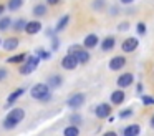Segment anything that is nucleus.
<instances>
[{
    "label": "nucleus",
    "instance_id": "nucleus-1",
    "mask_svg": "<svg viewBox=\"0 0 154 136\" xmlns=\"http://www.w3.org/2000/svg\"><path fill=\"white\" fill-rule=\"evenodd\" d=\"M30 95H32V98L38 100V101H48L51 98V91L47 83H37V85H33L30 90Z\"/></svg>",
    "mask_w": 154,
    "mask_h": 136
},
{
    "label": "nucleus",
    "instance_id": "nucleus-2",
    "mask_svg": "<svg viewBox=\"0 0 154 136\" xmlns=\"http://www.w3.org/2000/svg\"><path fill=\"white\" fill-rule=\"evenodd\" d=\"M23 118H25V111H23V109H22V108H14L7 115V118L4 119V128L5 129H14Z\"/></svg>",
    "mask_w": 154,
    "mask_h": 136
},
{
    "label": "nucleus",
    "instance_id": "nucleus-3",
    "mask_svg": "<svg viewBox=\"0 0 154 136\" xmlns=\"http://www.w3.org/2000/svg\"><path fill=\"white\" fill-rule=\"evenodd\" d=\"M68 52H70L71 55H75V58L78 60V63H80V65H85V63L90 62V52H86V48H85V46L71 45Z\"/></svg>",
    "mask_w": 154,
    "mask_h": 136
},
{
    "label": "nucleus",
    "instance_id": "nucleus-4",
    "mask_svg": "<svg viewBox=\"0 0 154 136\" xmlns=\"http://www.w3.org/2000/svg\"><path fill=\"white\" fill-rule=\"evenodd\" d=\"M38 63H40V58H38L37 55L27 56V58H25V62L20 65V73H22V75H30V73L38 66Z\"/></svg>",
    "mask_w": 154,
    "mask_h": 136
},
{
    "label": "nucleus",
    "instance_id": "nucleus-5",
    "mask_svg": "<svg viewBox=\"0 0 154 136\" xmlns=\"http://www.w3.org/2000/svg\"><path fill=\"white\" fill-rule=\"evenodd\" d=\"M137 45H139V40H137L136 36H129V38H126L121 43V50H123L124 53H133L134 50L137 48Z\"/></svg>",
    "mask_w": 154,
    "mask_h": 136
},
{
    "label": "nucleus",
    "instance_id": "nucleus-6",
    "mask_svg": "<svg viewBox=\"0 0 154 136\" xmlns=\"http://www.w3.org/2000/svg\"><path fill=\"white\" fill-rule=\"evenodd\" d=\"M83 103H85V95L83 93H75V95H71L70 98L66 100V105L70 106V108H73V109L83 106Z\"/></svg>",
    "mask_w": 154,
    "mask_h": 136
},
{
    "label": "nucleus",
    "instance_id": "nucleus-7",
    "mask_svg": "<svg viewBox=\"0 0 154 136\" xmlns=\"http://www.w3.org/2000/svg\"><path fill=\"white\" fill-rule=\"evenodd\" d=\"M78 65H80L78 60L75 58V55H71V53H66V55L63 56V60H61V66H63L65 70H75Z\"/></svg>",
    "mask_w": 154,
    "mask_h": 136
},
{
    "label": "nucleus",
    "instance_id": "nucleus-8",
    "mask_svg": "<svg viewBox=\"0 0 154 136\" xmlns=\"http://www.w3.org/2000/svg\"><path fill=\"white\" fill-rule=\"evenodd\" d=\"M133 81H134L133 73H123V75L116 80V83H118V86H119V88H128L129 85H133Z\"/></svg>",
    "mask_w": 154,
    "mask_h": 136
},
{
    "label": "nucleus",
    "instance_id": "nucleus-9",
    "mask_svg": "<svg viewBox=\"0 0 154 136\" xmlns=\"http://www.w3.org/2000/svg\"><path fill=\"white\" fill-rule=\"evenodd\" d=\"M94 113H96V116H98V118H101V119L109 118V115H111V106L106 105V103H101V105L96 106Z\"/></svg>",
    "mask_w": 154,
    "mask_h": 136
},
{
    "label": "nucleus",
    "instance_id": "nucleus-10",
    "mask_svg": "<svg viewBox=\"0 0 154 136\" xmlns=\"http://www.w3.org/2000/svg\"><path fill=\"white\" fill-rule=\"evenodd\" d=\"M126 65V58L124 56H113V58L109 60V70H113V71H118V70H121L123 66Z\"/></svg>",
    "mask_w": 154,
    "mask_h": 136
},
{
    "label": "nucleus",
    "instance_id": "nucleus-11",
    "mask_svg": "<svg viewBox=\"0 0 154 136\" xmlns=\"http://www.w3.org/2000/svg\"><path fill=\"white\" fill-rule=\"evenodd\" d=\"M40 30H42V23L38 22V20H32V22H27L23 32H27L28 35H35V33H38Z\"/></svg>",
    "mask_w": 154,
    "mask_h": 136
},
{
    "label": "nucleus",
    "instance_id": "nucleus-12",
    "mask_svg": "<svg viewBox=\"0 0 154 136\" xmlns=\"http://www.w3.org/2000/svg\"><path fill=\"white\" fill-rule=\"evenodd\" d=\"M98 43H100V38H98L94 33H90V35H86V38H85L83 46H85L86 50H91V48H94Z\"/></svg>",
    "mask_w": 154,
    "mask_h": 136
},
{
    "label": "nucleus",
    "instance_id": "nucleus-13",
    "mask_svg": "<svg viewBox=\"0 0 154 136\" xmlns=\"http://www.w3.org/2000/svg\"><path fill=\"white\" fill-rule=\"evenodd\" d=\"M139 133H141V126L136 125V123L126 126V128L123 129V136H139Z\"/></svg>",
    "mask_w": 154,
    "mask_h": 136
},
{
    "label": "nucleus",
    "instance_id": "nucleus-14",
    "mask_svg": "<svg viewBox=\"0 0 154 136\" xmlns=\"http://www.w3.org/2000/svg\"><path fill=\"white\" fill-rule=\"evenodd\" d=\"M23 93H25V90H23V88H18V90H15L14 93H10V95H8V98H7L8 105H5V108H10V106H12V103H15V101H17V100L20 98V96L23 95Z\"/></svg>",
    "mask_w": 154,
    "mask_h": 136
},
{
    "label": "nucleus",
    "instance_id": "nucleus-15",
    "mask_svg": "<svg viewBox=\"0 0 154 136\" xmlns=\"http://www.w3.org/2000/svg\"><path fill=\"white\" fill-rule=\"evenodd\" d=\"M114 43H116L114 36H106V38L101 42V50H103V52H111V50L114 48Z\"/></svg>",
    "mask_w": 154,
    "mask_h": 136
},
{
    "label": "nucleus",
    "instance_id": "nucleus-16",
    "mask_svg": "<svg viewBox=\"0 0 154 136\" xmlns=\"http://www.w3.org/2000/svg\"><path fill=\"white\" fill-rule=\"evenodd\" d=\"M124 98H126L124 91L123 90H118V91H113V95H111V103L113 105H121L124 101Z\"/></svg>",
    "mask_w": 154,
    "mask_h": 136
},
{
    "label": "nucleus",
    "instance_id": "nucleus-17",
    "mask_svg": "<svg viewBox=\"0 0 154 136\" xmlns=\"http://www.w3.org/2000/svg\"><path fill=\"white\" fill-rule=\"evenodd\" d=\"M17 46H18V38H17V36H10V38H7L4 42V48L8 50V52L17 50Z\"/></svg>",
    "mask_w": 154,
    "mask_h": 136
},
{
    "label": "nucleus",
    "instance_id": "nucleus-18",
    "mask_svg": "<svg viewBox=\"0 0 154 136\" xmlns=\"http://www.w3.org/2000/svg\"><path fill=\"white\" fill-rule=\"evenodd\" d=\"M68 23H70V15H63L60 20H58L57 27H55V32H61V30H65L68 27Z\"/></svg>",
    "mask_w": 154,
    "mask_h": 136
},
{
    "label": "nucleus",
    "instance_id": "nucleus-19",
    "mask_svg": "<svg viewBox=\"0 0 154 136\" xmlns=\"http://www.w3.org/2000/svg\"><path fill=\"white\" fill-rule=\"evenodd\" d=\"M47 85H48V88H58V86L61 85V76L60 75H53V76H50V78H48V81H47Z\"/></svg>",
    "mask_w": 154,
    "mask_h": 136
},
{
    "label": "nucleus",
    "instance_id": "nucleus-20",
    "mask_svg": "<svg viewBox=\"0 0 154 136\" xmlns=\"http://www.w3.org/2000/svg\"><path fill=\"white\" fill-rule=\"evenodd\" d=\"M22 5H23V0H8L7 8L10 10V12H17V10L22 8Z\"/></svg>",
    "mask_w": 154,
    "mask_h": 136
},
{
    "label": "nucleus",
    "instance_id": "nucleus-21",
    "mask_svg": "<svg viewBox=\"0 0 154 136\" xmlns=\"http://www.w3.org/2000/svg\"><path fill=\"white\" fill-rule=\"evenodd\" d=\"M63 134L65 136H80V128H78V126H75V125H70V126H66V128H65Z\"/></svg>",
    "mask_w": 154,
    "mask_h": 136
},
{
    "label": "nucleus",
    "instance_id": "nucleus-22",
    "mask_svg": "<svg viewBox=\"0 0 154 136\" xmlns=\"http://www.w3.org/2000/svg\"><path fill=\"white\" fill-rule=\"evenodd\" d=\"M25 58H27V53H20V55L10 56L7 62H8V63H15V65H22V63L25 62Z\"/></svg>",
    "mask_w": 154,
    "mask_h": 136
},
{
    "label": "nucleus",
    "instance_id": "nucleus-23",
    "mask_svg": "<svg viewBox=\"0 0 154 136\" xmlns=\"http://www.w3.org/2000/svg\"><path fill=\"white\" fill-rule=\"evenodd\" d=\"M12 27V18L10 17H2L0 18V32H5Z\"/></svg>",
    "mask_w": 154,
    "mask_h": 136
},
{
    "label": "nucleus",
    "instance_id": "nucleus-24",
    "mask_svg": "<svg viewBox=\"0 0 154 136\" xmlns=\"http://www.w3.org/2000/svg\"><path fill=\"white\" fill-rule=\"evenodd\" d=\"M45 13H47V5H43V3H38V5L33 7V15H35V17H43Z\"/></svg>",
    "mask_w": 154,
    "mask_h": 136
},
{
    "label": "nucleus",
    "instance_id": "nucleus-25",
    "mask_svg": "<svg viewBox=\"0 0 154 136\" xmlns=\"http://www.w3.org/2000/svg\"><path fill=\"white\" fill-rule=\"evenodd\" d=\"M25 25H27V22H25L23 18H18L17 22H14V30L15 32H22V30H25Z\"/></svg>",
    "mask_w": 154,
    "mask_h": 136
},
{
    "label": "nucleus",
    "instance_id": "nucleus-26",
    "mask_svg": "<svg viewBox=\"0 0 154 136\" xmlns=\"http://www.w3.org/2000/svg\"><path fill=\"white\" fill-rule=\"evenodd\" d=\"M37 56H38L40 60H42V58H43V60H48V58H50V53H48L45 48H38V50H37Z\"/></svg>",
    "mask_w": 154,
    "mask_h": 136
},
{
    "label": "nucleus",
    "instance_id": "nucleus-27",
    "mask_svg": "<svg viewBox=\"0 0 154 136\" xmlns=\"http://www.w3.org/2000/svg\"><path fill=\"white\" fill-rule=\"evenodd\" d=\"M93 8L94 10H98V12H101V10L104 8V0H93Z\"/></svg>",
    "mask_w": 154,
    "mask_h": 136
},
{
    "label": "nucleus",
    "instance_id": "nucleus-28",
    "mask_svg": "<svg viewBox=\"0 0 154 136\" xmlns=\"http://www.w3.org/2000/svg\"><path fill=\"white\" fill-rule=\"evenodd\" d=\"M143 103L146 106H151V105H154V98H152V96H149V95H144L143 96Z\"/></svg>",
    "mask_w": 154,
    "mask_h": 136
},
{
    "label": "nucleus",
    "instance_id": "nucleus-29",
    "mask_svg": "<svg viewBox=\"0 0 154 136\" xmlns=\"http://www.w3.org/2000/svg\"><path fill=\"white\" fill-rule=\"evenodd\" d=\"M70 123L76 126L78 123H81V116H80V115H71V116H70Z\"/></svg>",
    "mask_w": 154,
    "mask_h": 136
},
{
    "label": "nucleus",
    "instance_id": "nucleus-30",
    "mask_svg": "<svg viewBox=\"0 0 154 136\" xmlns=\"http://www.w3.org/2000/svg\"><path fill=\"white\" fill-rule=\"evenodd\" d=\"M136 30H137L139 35H144V33H146V23L139 22V23H137V27H136Z\"/></svg>",
    "mask_w": 154,
    "mask_h": 136
},
{
    "label": "nucleus",
    "instance_id": "nucleus-31",
    "mask_svg": "<svg viewBox=\"0 0 154 136\" xmlns=\"http://www.w3.org/2000/svg\"><path fill=\"white\" fill-rule=\"evenodd\" d=\"M128 116H133V109H123V111H119V118H128Z\"/></svg>",
    "mask_w": 154,
    "mask_h": 136
},
{
    "label": "nucleus",
    "instance_id": "nucleus-32",
    "mask_svg": "<svg viewBox=\"0 0 154 136\" xmlns=\"http://www.w3.org/2000/svg\"><path fill=\"white\" fill-rule=\"evenodd\" d=\"M51 50H53V52L58 50V38L57 36H53V40H51Z\"/></svg>",
    "mask_w": 154,
    "mask_h": 136
},
{
    "label": "nucleus",
    "instance_id": "nucleus-33",
    "mask_svg": "<svg viewBox=\"0 0 154 136\" xmlns=\"http://www.w3.org/2000/svg\"><path fill=\"white\" fill-rule=\"evenodd\" d=\"M5 78H7V70L0 68V81H2V80H5Z\"/></svg>",
    "mask_w": 154,
    "mask_h": 136
},
{
    "label": "nucleus",
    "instance_id": "nucleus-34",
    "mask_svg": "<svg viewBox=\"0 0 154 136\" xmlns=\"http://www.w3.org/2000/svg\"><path fill=\"white\" fill-rule=\"evenodd\" d=\"M128 28H129V23L128 22H123L119 27H118V30H128Z\"/></svg>",
    "mask_w": 154,
    "mask_h": 136
},
{
    "label": "nucleus",
    "instance_id": "nucleus-35",
    "mask_svg": "<svg viewBox=\"0 0 154 136\" xmlns=\"http://www.w3.org/2000/svg\"><path fill=\"white\" fill-rule=\"evenodd\" d=\"M60 2H61V0H47V3H48V5H58Z\"/></svg>",
    "mask_w": 154,
    "mask_h": 136
},
{
    "label": "nucleus",
    "instance_id": "nucleus-36",
    "mask_svg": "<svg viewBox=\"0 0 154 136\" xmlns=\"http://www.w3.org/2000/svg\"><path fill=\"white\" fill-rule=\"evenodd\" d=\"M121 3H124V5H129V3H133L134 0H119Z\"/></svg>",
    "mask_w": 154,
    "mask_h": 136
},
{
    "label": "nucleus",
    "instance_id": "nucleus-37",
    "mask_svg": "<svg viewBox=\"0 0 154 136\" xmlns=\"http://www.w3.org/2000/svg\"><path fill=\"white\" fill-rule=\"evenodd\" d=\"M136 90H137V93H143V85H141V83H137Z\"/></svg>",
    "mask_w": 154,
    "mask_h": 136
},
{
    "label": "nucleus",
    "instance_id": "nucleus-38",
    "mask_svg": "<svg viewBox=\"0 0 154 136\" xmlns=\"http://www.w3.org/2000/svg\"><path fill=\"white\" fill-rule=\"evenodd\" d=\"M5 12V5H4V3H0V17H2V13H4Z\"/></svg>",
    "mask_w": 154,
    "mask_h": 136
},
{
    "label": "nucleus",
    "instance_id": "nucleus-39",
    "mask_svg": "<svg viewBox=\"0 0 154 136\" xmlns=\"http://www.w3.org/2000/svg\"><path fill=\"white\" fill-rule=\"evenodd\" d=\"M104 136H118L116 133H113V131H108V133H104Z\"/></svg>",
    "mask_w": 154,
    "mask_h": 136
},
{
    "label": "nucleus",
    "instance_id": "nucleus-40",
    "mask_svg": "<svg viewBox=\"0 0 154 136\" xmlns=\"http://www.w3.org/2000/svg\"><path fill=\"white\" fill-rule=\"evenodd\" d=\"M151 126L154 128V115H152V118H151Z\"/></svg>",
    "mask_w": 154,
    "mask_h": 136
},
{
    "label": "nucleus",
    "instance_id": "nucleus-41",
    "mask_svg": "<svg viewBox=\"0 0 154 136\" xmlns=\"http://www.w3.org/2000/svg\"><path fill=\"white\" fill-rule=\"evenodd\" d=\"M0 45H2V40H0Z\"/></svg>",
    "mask_w": 154,
    "mask_h": 136
}]
</instances>
